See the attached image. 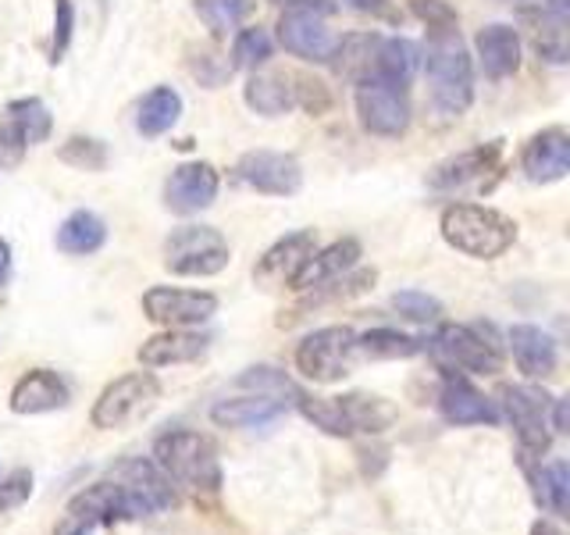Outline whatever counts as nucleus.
Segmentation results:
<instances>
[{"label":"nucleus","mask_w":570,"mask_h":535,"mask_svg":"<svg viewBox=\"0 0 570 535\" xmlns=\"http://www.w3.org/2000/svg\"><path fill=\"white\" fill-rule=\"evenodd\" d=\"M428 86H432V104L445 118H460L474 100V65L463 47L456 22L428 29Z\"/></svg>","instance_id":"obj_1"},{"label":"nucleus","mask_w":570,"mask_h":535,"mask_svg":"<svg viewBox=\"0 0 570 535\" xmlns=\"http://www.w3.org/2000/svg\"><path fill=\"white\" fill-rule=\"evenodd\" d=\"M303 418L328 436H379L400 418V410L374 392H346V397H296Z\"/></svg>","instance_id":"obj_2"},{"label":"nucleus","mask_w":570,"mask_h":535,"mask_svg":"<svg viewBox=\"0 0 570 535\" xmlns=\"http://www.w3.org/2000/svg\"><path fill=\"white\" fill-rule=\"evenodd\" d=\"M442 240L450 243L456 254L474 261H495L507 254L517 240V225L503 211L481 207V204H453L442 211Z\"/></svg>","instance_id":"obj_3"},{"label":"nucleus","mask_w":570,"mask_h":535,"mask_svg":"<svg viewBox=\"0 0 570 535\" xmlns=\"http://www.w3.org/2000/svg\"><path fill=\"white\" fill-rule=\"evenodd\" d=\"M154 464L165 471L168 481H178L193 493H218L222 489V464L214 442L200 432L178 428L165 432L154 442Z\"/></svg>","instance_id":"obj_4"},{"label":"nucleus","mask_w":570,"mask_h":535,"mask_svg":"<svg viewBox=\"0 0 570 535\" xmlns=\"http://www.w3.org/2000/svg\"><path fill=\"white\" fill-rule=\"evenodd\" d=\"M332 11V0H285V11L278 18V43L303 61H332L338 50V36L325 26Z\"/></svg>","instance_id":"obj_5"},{"label":"nucleus","mask_w":570,"mask_h":535,"mask_svg":"<svg viewBox=\"0 0 570 535\" xmlns=\"http://www.w3.org/2000/svg\"><path fill=\"white\" fill-rule=\"evenodd\" d=\"M228 243L210 225H183L165 243V264L171 275H218L228 264Z\"/></svg>","instance_id":"obj_6"},{"label":"nucleus","mask_w":570,"mask_h":535,"mask_svg":"<svg viewBox=\"0 0 570 535\" xmlns=\"http://www.w3.org/2000/svg\"><path fill=\"white\" fill-rule=\"evenodd\" d=\"M428 350L435 353V361L442 368L453 371H471V374H495L503 368V353L492 339L481 335L474 325H442Z\"/></svg>","instance_id":"obj_7"},{"label":"nucleus","mask_w":570,"mask_h":535,"mask_svg":"<svg viewBox=\"0 0 570 535\" xmlns=\"http://www.w3.org/2000/svg\"><path fill=\"white\" fill-rule=\"evenodd\" d=\"M160 382L150 371H129L107 386L94 403V428H121L157 403Z\"/></svg>","instance_id":"obj_8"},{"label":"nucleus","mask_w":570,"mask_h":535,"mask_svg":"<svg viewBox=\"0 0 570 535\" xmlns=\"http://www.w3.org/2000/svg\"><path fill=\"white\" fill-rule=\"evenodd\" d=\"M353 329L346 325H328L311 332L296 347V368L307 374L311 382H338L343 374H350L353 364Z\"/></svg>","instance_id":"obj_9"},{"label":"nucleus","mask_w":570,"mask_h":535,"mask_svg":"<svg viewBox=\"0 0 570 535\" xmlns=\"http://www.w3.org/2000/svg\"><path fill=\"white\" fill-rule=\"evenodd\" d=\"M499 403L503 415L517 428L524 454H546L549 450V407L552 397L539 386H499Z\"/></svg>","instance_id":"obj_10"},{"label":"nucleus","mask_w":570,"mask_h":535,"mask_svg":"<svg viewBox=\"0 0 570 535\" xmlns=\"http://www.w3.org/2000/svg\"><path fill=\"white\" fill-rule=\"evenodd\" d=\"M356 115H361V125L371 136H385V139L403 136L410 125L406 89L385 86L379 79L361 82L356 86Z\"/></svg>","instance_id":"obj_11"},{"label":"nucleus","mask_w":570,"mask_h":535,"mask_svg":"<svg viewBox=\"0 0 570 535\" xmlns=\"http://www.w3.org/2000/svg\"><path fill=\"white\" fill-rule=\"evenodd\" d=\"M142 311L154 321V325L165 329H189V325H204L218 311V296L200 293V290H171V285H154L142 296Z\"/></svg>","instance_id":"obj_12"},{"label":"nucleus","mask_w":570,"mask_h":535,"mask_svg":"<svg viewBox=\"0 0 570 535\" xmlns=\"http://www.w3.org/2000/svg\"><path fill=\"white\" fill-rule=\"evenodd\" d=\"M239 183L249 189H257L264 196H293L303 186V168L293 154H278V150H249L239 157L236 165Z\"/></svg>","instance_id":"obj_13"},{"label":"nucleus","mask_w":570,"mask_h":535,"mask_svg":"<svg viewBox=\"0 0 570 535\" xmlns=\"http://www.w3.org/2000/svg\"><path fill=\"white\" fill-rule=\"evenodd\" d=\"M115 478L121 481L132 496L136 517H154L175 507V489L165 478V471L154 460H125L115 468Z\"/></svg>","instance_id":"obj_14"},{"label":"nucleus","mask_w":570,"mask_h":535,"mask_svg":"<svg viewBox=\"0 0 570 535\" xmlns=\"http://www.w3.org/2000/svg\"><path fill=\"white\" fill-rule=\"evenodd\" d=\"M222 178L207 160H189V165H178L168 183H165V204L175 214H200L214 204L218 196Z\"/></svg>","instance_id":"obj_15"},{"label":"nucleus","mask_w":570,"mask_h":535,"mask_svg":"<svg viewBox=\"0 0 570 535\" xmlns=\"http://www.w3.org/2000/svg\"><path fill=\"white\" fill-rule=\"evenodd\" d=\"M317 250V236L311 228L303 232H293V236L278 240L275 246L264 250V257L257 261L254 268V279L264 285V290H278V285H293L296 272L303 264H307V257Z\"/></svg>","instance_id":"obj_16"},{"label":"nucleus","mask_w":570,"mask_h":535,"mask_svg":"<svg viewBox=\"0 0 570 535\" xmlns=\"http://www.w3.org/2000/svg\"><path fill=\"white\" fill-rule=\"evenodd\" d=\"M521 168L531 183H560L570 172V136L563 129H542L528 139Z\"/></svg>","instance_id":"obj_17"},{"label":"nucleus","mask_w":570,"mask_h":535,"mask_svg":"<svg viewBox=\"0 0 570 535\" xmlns=\"http://www.w3.org/2000/svg\"><path fill=\"white\" fill-rule=\"evenodd\" d=\"M68 382L50 368H32L29 374L14 382L11 389V410L14 415H47V410H61L68 403Z\"/></svg>","instance_id":"obj_18"},{"label":"nucleus","mask_w":570,"mask_h":535,"mask_svg":"<svg viewBox=\"0 0 570 535\" xmlns=\"http://www.w3.org/2000/svg\"><path fill=\"white\" fill-rule=\"evenodd\" d=\"M439 410L450 425H495L499 410L481 389H474L468 379L445 374V382L439 389Z\"/></svg>","instance_id":"obj_19"},{"label":"nucleus","mask_w":570,"mask_h":535,"mask_svg":"<svg viewBox=\"0 0 570 535\" xmlns=\"http://www.w3.org/2000/svg\"><path fill=\"white\" fill-rule=\"evenodd\" d=\"M507 339H510V353L517 368H521L528 379H549V374L557 371V361H560L557 339L542 332L539 325H513Z\"/></svg>","instance_id":"obj_20"},{"label":"nucleus","mask_w":570,"mask_h":535,"mask_svg":"<svg viewBox=\"0 0 570 535\" xmlns=\"http://www.w3.org/2000/svg\"><path fill=\"white\" fill-rule=\"evenodd\" d=\"M204 353H207V335L186 332V329H168V332L150 335L147 343L139 347V364H147V368L189 364V361H200Z\"/></svg>","instance_id":"obj_21"},{"label":"nucleus","mask_w":570,"mask_h":535,"mask_svg":"<svg viewBox=\"0 0 570 535\" xmlns=\"http://www.w3.org/2000/svg\"><path fill=\"white\" fill-rule=\"evenodd\" d=\"M289 400L282 397H267V392H254V397H236V400H222L210 407V418L222 428H264L285 415Z\"/></svg>","instance_id":"obj_22"},{"label":"nucleus","mask_w":570,"mask_h":535,"mask_svg":"<svg viewBox=\"0 0 570 535\" xmlns=\"http://www.w3.org/2000/svg\"><path fill=\"white\" fill-rule=\"evenodd\" d=\"M474 47L489 79H510L521 68V36L513 26H485L478 32Z\"/></svg>","instance_id":"obj_23"},{"label":"nucleus","mask_w":570,"mask_h":535,"mask_svg":"<svg viewBox=\"0 0 570 535\" xmlns=\"http://www.w3.org/2000/svg\"><path fill=\"white\" fill-rule=\"evenodd\" d=\"M356 257H361V243H356V240H338V243L321 250V254L314 250V254L307 257V264L296 272L293 290H299V293L317 290V285H325V282L338 279L343 272H350V268L356 264Z\"/></svg>","instance_id":"obj_24"},{"label":"nucleus","mask_w":570,"mask_h":535,"mask_svg":"<svg viewBox=\"0 0 570 535\" xmlns=\"http://www.w3.org/2000/svg\"><path fill=\"white\" fill-rule=\"evenodd\" d=\"M499 160V143H489V147H474V150H463L450 160H442V165L432 172L428 178V186L432 189H463L471 183H481Z\"/></svg>","instance_id":"obj_25"},{"label":"nucleus","mask_w":570,"mask_h":535,"mask_svg":"<svg viewBox=\"0 0 570 535\" xmlns=\"http://www.w3.org/2000/svg\"><path fill=\"white\" fill-rule=\"evenodd\" d=\"M417 68H421V47L414 40H403V36H392V40H379L371 79H379L385 86H396V89H406L410 82H414Z\"/></svg>","instance_id":"obj_26"},{"label":"nucleus","mask_w":570,"mask_h":535,"mask_svg":"<svg viewBox=\"0 0 570 535\" xmlns=\"http://www.w3.org/2000/svg\"><path fill=\"white\" fill-rule=\"evenodd\" d=\"M107 240V225L100 214L94 211H71L68 218L58 225V246L65 254H76V257H86V254H97Z\"/></svg>","instance_id":"obj_27"},{"label":"nucleus","mask_w":570,"mask_h":535,"mask_svg":"<svg viewBox=\"0 0 570 535\" xmlns=\"http://www.w3.org/2000/svg\"><path fill=\"white\" fill-rule=\"evenodd\" d=\"M243 97L249 104V111L275 118V115H285L296 107V86L289 76H254L246 82Z\"/></svg>","instance_id":"obj_28"},{"label":"nucleus","mask_w":570,"mask_h":535,"mask_svg":"<svg viewBox=\"0 0 570 535\" xmlns=\"http://www.w3.org/2000/svg\"><path fill=\"white\" fill-rule=\"evenodd\" d=\"M178 115H183V97H178L171 86H157L139 104L136 129L142 136H165L171 125L178 121Z\"/></svg>","instance_id":"obj_29"},{"label":"nucleus","mask_w":570,"mask_h":535,"mask_svg":"<svg viewBox=\"0 0 570 535\" xmlns=\"http://www.w3.org/2000/svg\"><path fill=\"white\" fill-rule=\"evenodd\" d=\"M356 357H371V361H400V357L421 353V339L396 332V329H371L353 339Z\"/></svg>","instance_id":"obj_30"},{"label":"nucleus","mask_w":570,"mask_h":535,"mask_svg":"<svg viewBox=\"0 0 570 535\" xmlns=\"http://www.w3.org/2000/svg\"><path fill=\"white\" fill-rule=\"evenodd\" d=\"M4 118L18 125V133H22L26 143H43L50 136V111L43 107V100H36V97L8 104Z\"/></svg>","instance_id":"obj_31"},{"label":"nucleus","mask_w":570,"mask_h":535,"mask_svg":"<svg viewBox=\"0 0 570 535\" xmlns=\"http://www.w3.org/2000/svg\"><path fill=\"white\" fill-rule=\"evenodd\" d=\"M196 14L204 18L210 32L225 36L232 26H239L243 18L254 11V0H196Z\"/></svg>","instance_id":"obj_32"},{"label":"nucleus","mask_w":570,"mask_h":535,"mask_svg":"<svg viewBox=\"0 0 570 535\" xmlns=\"http://www.w3.org/2000/svg\"><path fill=\"white\" fill-rule=\"evenodd\" d=\"M272 50H275V43H272V36H267L264 29H257V26L239 29L236 43H232V65L254 71V68H261L267 58H272Z\"/></svg>","instance_id":"obj_33"},{"label":"nucleus","mask_w":570,"mask_h":535,"mask_svg":"<svg viewBox=\"0 0 570 535\" xmlns=\"http://www.w3.org/2000/svg\"><path fill=\"white\" fill-rule=\"evenodd\" d=\"M392 308H396L406 321H414V325H435V321L442 318V303L435 296L421 293V290L392 293Z\"/></svg>","instance_id":"obj_34"},{"label":"nucleus","mask_w":570,"mask_h":535,"mask_svg":"<svg viewBox=\"0 0 570 535\" xmlns=\"http://www.w3.org/2000/svg\"><path fill=\"white\" fill-rule=\"evenodd\" d=\"M61 160L71 168H82V172H100L107 165V150L100 139H82V136H71L65 147H61Z\"/></svg>","instance_id":"obj_35"},{"label":"nucleus","mask_w":570,"mask_h":535,"mask_svg":"<svg viewBox=\"0 0 570 535\" xmlns=\"http://www.w3.org/2000/svg\"><path fill=\"white\" fill-rule=\"evenodd\" d=\"M539 496L552 514H567V493H570V475L563 460H552L539 478Z\"/></svg>","instance_id":"obj_36"},{"label":"nucleus","mask_w":570,"mask_h":535,"mask_svg":"<svg viewBox=\"0 0 570 535\" xmlns=\"http://www.w3.org/2000/svg\"><path fill=\"white\" fill-rule=\"evenodd\" d=\"M239 386H249V389H257V392H267V397H282L285 400V392H293V397H299V392L293 389V382L285 379L282 371H275V368H249L243 379H239Z\"/></svg>","instance_id":"obj_37"},{"label":"nucleus","mask_w":570,"mask_h":535,"mask_svg":"<svg viewBox=\"0 0 570 535\" xmlns=\"http://www.w3.org/2000/svg\"><path fill=\"white\" fill-rule=\"evenodd\" d=\"M29 496H32V475L26 468L11 471L4 481H0V514L18 510Z\"/></svg>","instance_id":"obj_38"},{"label":"nucleus","mask_w":570,"mask_h":535,"mask_svg":"<svg viewBox=\"0 0 570 535\" xmlns=\"http://www.w3.org/2000/svg\"><path fill=\"white\" fill-rule=\"evenodd\" d=\"M53 50L50 61H61V54L71 43V26H76V11H71V0H53Z\"/></svg>","instance_id":"obj_39"},{"label":"nucleus","mask_w":570,"mask_h":535,"mask_svg":"<svg viewBox=\"0 0 570 535\" xmlns=\"http://www.w3.org/2000/svg\"><path fill=\"white\" fill-rule=\"evenodd\" d=\"M414 14L421 18V22L428 26V29H435V26H453L456 22V14L442 4V0H414Z\"/></svg>","instance_id":"obj_40"},{"label":"nucleus","mask_w":570,"mask_h":535,"mask_svg":"<svg viewBox=\"0 0 570 535\" xmlns=\"http://www.w3.org/2000/svg\"><path fill=\"white\" fill-rule=\"evenodd\" d=\"M350 8H356V11H371V14H382V18L392 14L385 0H350Z\"/></svg>","instance_id":"obj_41"},{"label":"nucleus","mask_w":570,"mask_h":535,"mask_svg":"<svg viewBox=\"0 0 570 535\" xmlns=\"http://www.w3.org/2000/svg\"><path fill=\"white\" fill-rule=\"evenodd\" d=\"M552 432H567V400H552Z\"/></svg>","instance_id":"obj_42"},{"label":"nucleus","mask_w":570,"mask_h":535,"mask_svg":"<svg viewBox=\"0 0 570 535\" xmlns=\"http://www.w3.org/2000/svg\"><path fill=\"white\" fill-rule=\"evenodd\" d=\"M11 279V246L8 240H0V285H8Z\"/></svg>","instance_id":"obj_43"},{"label":"nucleus","mask_w":570,"mask_h":535,"mask_svg":"<svg viewBox=\"0 0 570 535\" xmlns=\"http://www.w3.org/2000/svg\"><path fill=\"white\" fill-rule=\"evenodd\" d=\"M542 11H549L552 18H563V22H567V14H570V0H546Z\"/></svg>","instance_id":"obj_44"},{"label":"nucleus","mask_w":570,"mask_h":535,"mask_svg":"<svg viewBox=\"0 0 570 535\" xmlns=\"http://www.w3.org/2000/svg\"><path fill=\"white\" fill-rule=\"evenodd\" d=\"M531 535H563V532L552 525V522H534L531 525Z\"/></svg>","instance_id":"obj_45"}]
</instances>
